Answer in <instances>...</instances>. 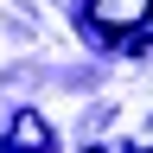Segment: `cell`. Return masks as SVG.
<instances>
[{
  "mask_svg": "<svg viewBox=\"0 0 153 153\" xmlns=\"http://www.w3.org/2000/svg\"><path fill=\"white\" fill-rule=\"evenodd\" d=\"M89 26L108 38H134L140 45L153 26V0H89Z\"/></svg>",
  "mask_w": 153,
  "mask_h": 153,
  "instance_id": "cell-1",
  "label": "cell"
},
{
  "mask_svg": "<svg viewBox=\"0 0 153 153\" xmlns=\"http://www.w3.org/2000/svg\"><path fill=\"white\" fill-rule=\"evenodd\" d=\"M45 140H51V128H45V121H38V115L26 108V115H19V121H13V147H26V153H38Z\"/></svg>",
  "mask_w": 153,
  "mask_h": 153,
  "instance_id": "cell-2",
  "label": "cell"
},
{
  "mask_svg": "<svg viewBox=\"0 0 153 153\" xmlns=\"http://www.w3.org/2000/svg\"><path fill=\"white\" fill-rule=\"evenodd\" d=\"M83 153H108V147H83Z\"/></svg>",
  "mask_w": 153,
  "mask_h": 153,
  "instance_id": "cell-3",
  "label": "cell"
}]
</instances>
